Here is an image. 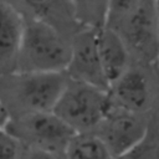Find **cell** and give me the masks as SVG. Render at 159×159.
Returning <instances> with one entry per match:
<instances>
[{"mask_svg":"<svg viewBox=\"0 0 159 159\" xmlns=\"http://www.w3.org/2000/svg\"><path fill=\"white\" fill-rule=\"evenodd\" d=\"M66 72H17L0 76V103L9 119L52 112L67 84Z\"/></svg>","mask_w":159,"mask_h":159,"instance_id":"1","label":"cell"},{"mask_svg":"<svg viewBox=\"0 0 159 159\" xmlns=\"http://www.w3.org/2000/svg\"><path fill=\"white\" fill-rule=\"evenodd\" d=\"M75 20L80 29L101 30L106 27L109 1H72Z\"/></svg>","mask_w":159,"mask_h":159,"instance_id":"13","label":"cell"},{"mask_svg":"<svg viewBox=\"0 0 159 159\" xmlns=\"http://www.w3.org/2000/svg\"><path fill=\"white\" fill-rule=\"evenodd\" d=\"M16 10L40 20L57 30L70 40L80 30L73 14L72 1H11Z\"/></svg>","mask_w":159,"mask_h":159,"instance_id":"9","label":"cell"},{"mask_svg":"<svg viewBox=\"0 0 159 159\" xmlns=\"http://www.w3.org/2000/svg\"><path fill=\"white\" fill-rule=\"evenodd\" d=\"M66 159H114L94 133L76 134L65 149Z\"/></svg>","mask_w":159,"mask_h":159,"instance_id":"12","label":"cell"},{"mask_svg":"<svg viewBox=\"0 0 159 159\" xmlns=\"http://www.w3.org/2000/svg\"><path fill=\"white\" fill-rule=\"evenodd\" d=\"M21 153L22 148L17 140L5 128H0V159H20Z\"/></svg>","mask_w":159,"mask_h":159,"instance_id":"15","label":"cell"},{"mask_svg":"<svg viewBox=\"0 0 159 159\" xmlns=\"http://www.w3.org/2000/svg\"><path fill=\"white\" fill-rule=\"evenodd\" d=\"M112 108L108 91L68 78L52 113L80 134L94 133Z\"/></svg>","mask_w":159,"mask_h":159,"instance_id":"4","label":"cell"},{"mask_svg":"<svg viewBox=\"0 0 159 159\" xmlns=\"http://www.w3.org/2000/svg\"><path fill=\"white\" fill-rule=\"evenodd\" d=\"M116 159H159V133L149 125L144 138Z\"/></svg>","mask_w":159,"mask_h":159,"instance_id":"14","label":"cell"},{"mask_svg":"<svg viewBox=\"0 0 159 159\" xmlns=\"http://www.w3.org/2000/svg\"><path fill=\"white\" fill-rule=\"evenodd\" d=\"M24 19L11 1L0 0V76L16 70Z\"/></svg>","mask_w":159,"mask_h":159,"instance_id":"10","label":"cell"},{"mask_svg":"<svg viewBox=\"0 0 159 159\" xmlns=\"http://www.w3.org/2000/svg\"><path fill=\"white\" fill-rule=\"evenodd\" d=\"M112 107L124 112L142 114L150 102V88L147 76L138 68H128L109 86Z\"/></svg>","mask_w":159,"mask_h":159,"instance_id":"8","label":"cell"},{"mask_svg":"<svg viewBox=\"0 0 159 159\" xmlns=\"http://www.w3.org/2000/svg\"><path fill=\"white\" fill-rule=\"evenodd\" d=\"M5 130L25 150L65 153L76 133L52 112L32 113L9 119Z\"/></svg>","mask_w":159,"mask_h":159,"instance_id":"5","label":"cell"},{"mask_svg":"<svg viewBox=\"0 0 159 159\" xmlns=\"http://www.w3.org/2000/svg\"><path fill=\"white\" fill-rule=\"evenodd\" d=\"M24 30L16 60L17 72H65L70 62L71 40L47 24L22 15Z\"/></svg>","mask_w":159,"mask_h":159,"instance_id":"3","label":"cell"},{"mask_svg":"<svg viewBox=\"0 0 159 159\" xmlns=\"http://www.w3.org/2000/svg\"><path fill=\"white\" fill-rule=\"evenodd\" d=\"M7 120H9V117H7L5 109L2 108V106H1V103H0V128H4L5 124L7 123Z\"/></svg>","mask_w":159,"mask_h":159,"instance_id":"17","label":"cell"},{"mask_svg":"<svg viewBox=\"0 0 159 159\" xmlns=\"http://www.w3.org/2000/svg\"><path fill=\"white\" fill-rule=\"evenodd\" d=\"M98 30L80 29L71 39L70 62L66 75L70 80L94 86L101 89H109L104 78L97 48Z\"/></svg>","mask_w":159,"mask_h":159,"instance_id":"6","label":"cell"},{"mask_svg":"<svg viewBox=\"0 0 159 159\" xmlns=\"http://www.w3.org/2000/svg\"><path fill=\"white\" fill-rule=\"evenodd\" d=\"M149 125L142 114L112 108L107 118L94 130V134L116 159L140 142L147 134Z\"/></svg>","mask_w":159,"mask_h":159,"instance_id":"7","label":"cell"},{"mask_svg":"<svg viewBox=\"0 0 159 159\" xmlns=\"http://www.w3.org/2000/svg\"><path fill=\"white\" fill-rule=\"evenodd\" d=\"M107 27L116 31L129 55L153 62L159 60V27L155 1H109Z\"/></svg>","mask_w":159,"mask_h":159,"instance_id":"2","label":"cell"},{"mask_svg":"<svg viewBox=\"0 0 159 159\" xmlns=\"http://www.w3.org/2000/svg\"><path fill=\"white\" fill-rule=\"evenodd\" d=\"M20 159H66V157H65V153H52V152L22 149Z\"/></svg>","mask_w":159,"mask_h":159,"instance_id":"16","label":"cell"},{"mask_svg":"<svg viewBox=\"0 0 159 159\" xmlns=\"http://www.w3.org/2000/svg\"><path fill=\"white\" fill-rule=\"evenodd\" d=\"M97 48L104 78L111 86L129 68V52L119 35L109 27L97 32Z\"/></svg>","mask_w":159,"mask_h":159,"instance_id":"11","label":"cell"},{"mask_svg":"<svg viewBox=\"0 0 159 159\" xmlns=\"http://www.w3.org/2000/svg\"><path fill=\"white\" fill-rule=\"evenodd\" d=\"M155 6H157V15H158V27H159V1H155Z\"/></svg>","mask_w":159,"mask_h":159,"instance_id":"18","label":"cell"}]
</instances>
